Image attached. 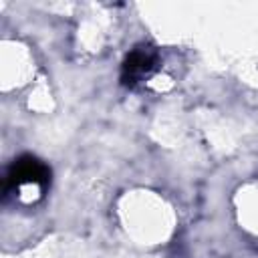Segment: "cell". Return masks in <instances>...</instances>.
<instances>
[{
  "mask_svg": "<svg viewBox=\"0 0 258 258\" xmlns=\"http://www.w3.org/2000/svg\"><path fill=\"white\" fill-rule=\"evenodd\" d=\"M157 67V52L149 46L133 48L121 67V83L125 87H135L137 83L145 81Z\"/></svg>",
  "mask_w": 258,
  "mask_h": 258,
  "instance_id": "cell-2",
  "label": "cell"
},
{
  "mask_svg": "<svg viewBox=\"0 0 258 258\" xmlns=\"http://www.w3.org/2000/svg\"><path fill=\"white\" fill-rule=\"evenodd\" d=\"M50 181V169L48 165H44L40 159L32 157V155H22L18 159H14V163L8 169L6 175V194H12L16 198L28 200L26 194L34 191L36 196H40L46 185Z\"/></svg>",
  "mask_w": 258,
  "mask_h": 258,
  "instance_id": "cell-1",
  "label": "cell"
}]
</instances>
